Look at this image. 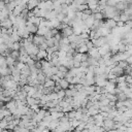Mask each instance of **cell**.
<instances>
[{
    "label": "cell",
    "mask_w": 132,
    "mask_h": 132,
    "mask_svg": "<svg viewBox=\"0 0 132 132\" xmlns=\"http://www.w3.org/2000/svg\"><path fill=\"white\" fill-rule=\"evenodd\" d=\"M113 125H114V121H113V119H110V118H104L102 126L104 127L105 130H112Z\"/></svg>",
    "instance_id": "obj_1"
},
{
    "label": "cell",
    "mask_w": 132,
    "mask_h": 132,
    "mask_svg": "<svg viewBox=\"0 0 132 132\" xmlns=\"http://www.w3.org/2000/svg\"><path fill=\"white\" fill-rule=\"evenodd\" d=\"M45 41V38L42 36V35H38V34H34L33 35V43L35 44V45H39V44H41L42 42H44Z\"/></svg>",
    "instance_id": "obj_2"
},
{
    "label": "cell",
    "mask_w": 132,
    "mask_h": 132,
    "mask_svg": "<svg viewBox=\"0 0 132 132\" xmlns=\"http://www.w3.org/2000/svg\"><path fill=\"white\" fill-rule=\"evenodd\" d=\"M88 54H89V56H91V57H93V58H95L97 60L99 58H101V56H100V54L98 52V47H96V46H93L92 48H90L88 51Z\"/></svg>",
    "instance_id": "obj_3"
},
{
    "label": "cell",
    "mask_w": 132,
    "mask_h": 132,
    "mask_svg": "<svg viewBox=\"0 0 132 132\" xmlns=\"http://www.w3.org/2000/svg\"><path fill=\"white\" fill-rule=\"evenodd\" d=\"M94 16H93V14H90L85 21H84V23H85V25H86V27L87 28H89V29H91L92 28V26H93V23H94Z\"/></svg>",
    "instance_id": "obj_4"
},
{
    "label": "cell",
    "mask_w": 132,
    "mask_h": 132,
    "mask_svg": "<svg viewBox=\"0 0 132 132\" xmlns=\"http://www.w3.org/2000/svg\"><path fill=\"white\" fill-rule=\"evenodd\" d=\"M24 8H26V7H23L22 5H16V6L13 8L12 13H13L14 15H20V14H21V12L23 11V9H24Z\"/></svg>",
    "instance_id": "obj_5"
},
{
    "label": "cell",
    "mask_w": 132,
    "mask_h": 132,
    "mask_svg": "<svg viewBox=\"0 0 132 132\" xmlns=\"http://www.w3.org/2000/svg\"><path fill=\"white\" fill-rule=\"evenodd\" d=\"M36 56H37V58H38L39 60H42V59H45V57L47 56V53H46L45 50H39Z\"/></svg>",
    "instance_id": "obj_6"
},
{
    "label": "cell",
    "mask_w": 132,
    "mask_h": 132,
    "mask_svg": "<svg viewBox=\"0 0 132 132\" xmlns=\"http://www.w3.org/2000/svg\"><path fill=\"white\" fill-rule=\"evenodd\" d=\"M75 51H76V52H78V53H80V54H82V53H88L89 48L87 47L86 43H84V44H80V45H79Z\"/></svg>",
    "instance_id": "obj_7"
},
{
    "label": "cell",
    "mask_w": 132,
    "mask_h": 132,
    "mask_svg": "<svg viewBox=\"0 0 132 132\" xmlns=\"http://www.w3.org/2000/svg\"><path fill=\"white\" fill-rule=\"evenodd\" d=\"M60 86H61V89L66 90V89L69 87V82L67 81L66 78H61V80H60Z\"/></svg>",
    "instance_id": "obj_8"
},
{
    "label": "cell",
    "mask_w": 132,
    "mask_h": 132,
    "mask_svg": "<svg viewBox=\"0 0 132 132\" xmlns=\"http://www.w3.org/2000/svg\"><path fill=\"white\" fill-rule=\"evenodd\" d=\"M10 38L13 40V41H20L22 38H21V36L18 34V31H13L11 34H10Z\"/></svg>",
    "instance_id": "obj_9"
},
{
    "label": "cell",
    "mask_w": 132,
    "mask_h": 132,
    "mask_svg": "<svg viewBox=\"0 0 132 132\" xmlns=\"http://www.w3.org/2000/svg\"><path fill=\"white\" fill-rule=\"evenodd\" d=\"M128 20H130V15H129V14H126V13H124V12L120 13V21L126 23Z\"/></svg>",
    "instance_id": "obj_10"
},
{
    "label": "cell",
    "mask_w": 132,
    "mask_h": 132,
    "mask_svg": "<svg viewBox=\"0 0 132 132\" xmlns=\"http://www.w3.org/2000/svg\"><path fill=\"white\" fill-rule=\"evenodd\" d=\"M76 8H77L78 11H84V10H86L87 8H89V6H88L87 3H82V4H78Z\"/></svg>",
    "instance_id": "obj_11"
},
{
    "label": "cell",
    "mask_w": 132,
    "mask_h": 132,
    "mask_svg": "<svg viewBox=\"0 0 132 132\" xmlns=\"http://www.w3.org/2000/svg\"><path fill=\"white\" fill-rule=\"evenodd\" d=\"M57 95H58V98H59V99H63V98H65V96H66L65 90H63V89H60V90L57 92Z\"/></svg>",
    "instance_id": "obj_12"
},
{
    "label": "cell",
    "mask_w": 132,
    "mask_h": 132,
    "mask_svg": "<svg viewBox=\"0 0 132 132\" xmlns=\"http://www.w3.org/2000/svg\"><path fill=\"white\" fill-rule=\"evenodd\" d=\"M117 98H118V100L124 101L125 99H127V96H126V94H125L124 92H119V93L117 94Z\"/></svg>",
    "instance_id": "obj_13"
},
{
    "label": "cell",
    "mask_w": 132,
    "mask_h": 132,
    "mask_svg": "<svg viewBox=\"0 0 132 132\" xmlns=\"http://www.w3.org/2000/svg\"><path fill=\"white\" fill-rule=\"evenodd\" d=\"M128 65H129V64H128V62H127L126 60H122V61H119V62H118V66H120V67L123 68V69H125Z\"/></svg>",
    "instance_id": "obj_14"
},
{
    "label": "cell",
    "mask_w": 132,
    "mask_h": 132,
    "mask_svg": "<svg viewBox=\"0 0 132 132\" xmlns=\"http://www.w3.org/2000/svg\"><path fill=\"white\" fill-rule=\"evenodd\" d=\"M92 14H93L95 20H103V15H102L101 11L100 12H95V13H92Z\"/></svg>",
    "instance_id": "obj_15"
},
{
    "label": "cell",
    "mask_w": 132,
    "mask_h": 132,
    "mask_svg": "<svg viewBox=\"0 0 132 132\" xmlns=\"http://www.w3.org/2000/svg\"><path fill=\"white\" fill-rule=\"evenodd\" d=\"M20 47H21V43H20V41H14L13 44H12V46H11V48H12V50H15V51H19Z\"/></svg>",
    "instance_id": "obj_16"
},
{
    "label": "cell",
    "mask_w": 132,
    "mask_h": 132,
    "mask_svg": "<svg viewBox=\"0 0 132 132\" xmlns=\"http://www.w3.org/2000/svg\"><path fill=\"white\" fill-rule=\"evenodd\" d=\"M65 16H66V14H64L63 12H59V13H57V16H56V18H57L60 22H62V21L64 20V18H65Z\"/></svg>",
    "instance_id": "obj_17"
},
{
    "label": "cell",
    "mask_w": 132,
    "mask_h": 132,
    "mask_svg": "<svg viewBox=\"0 0 132 132\" xmlns=\"http://www.w3.org/2000/svg\"><path fill=\"white\" fill-rule=\"evenodd\" d=\"M58 70L62 71V72H67L68 71V68L65 66V65H59L58 66Z\"/></svg>",
    "instance_id": "obj_18"
},
{
    "label": "cell",
    "mask_w": 132,
    "mask_h": 132,
    "mask_svg": "<svg viewBox=\"0 0 132 132\" xmlns=\"http://www.w3.org/2000/svg\"><path fill=\"white\" fill-rule=\"evenodd\" d=\"M35 62H36V61H34V60H33V59L30 57V58L28 59V61H27V63H26V64H27L28 66H33V65L35 64Z\"/></svg>",
    "instance_id": "obj_19"
},
{
    "label": "cell",
    "mask_w": 132,
    "mask_h": 132,
    "mask_svg": "<svg viewBox=\"0 0 132 132\" xmlns=\"http://www.w3.org/2000/svg\"><path fill=\"white\" fill-rule=\"evenodd\" d=\"M60 78H64L65 77V75H66V72H62V71H60V70H58V72L56 73Z\"/></svg>",
    "instance_id": "obj_20"
},
{
    "label": "cell",
    "mask_w": 132,
    "mask_h": 132,
    "mask_svg": "<svg viewBox=\"0 0 132 132\" xmlns=\"http://www.w3.org/2000/svg\"><path fill=\"white\" fill-rule=\"evenodd\" d=\"M6 7V3L4 2V0H0V11L3 10Z\"/></svg>",
    "instance_id": "obj_21"
},
{
    "label": "cell",
    "mask_w": 132,
    "mask_h": 132,
    "mask_svg": "<svg viewBox=\"0 0 132 132\" xmlns=\"http://www.w3.org/2000/svg\"><path fill=\"white\" fill-rule=\"evenodd\" d=\"M54 38H55L56 40H59V41H60V40H61V38H62V35H61V32L59 31V32H58V33H57V34H56V35L54 36Z\"/></svg>",
    "instance_id": "obj_22"
},
{
    "label": "cell",
    "mask_w": 132,
    "mask_h": 132,
    "mask_svg": "<svg viewBox=\"0 0 132 132\" xmlns=\"http://www.w3.org/2000/svg\"><path fill=\"white\" fill-rule=\"evenodd\" d=\"M79 66H80V62L73 60V67H76V68H77V67H79Z\"/></svg>",
    "instance_id": "obj_23"
},
{
    "label": "cell",
    "mask_w": 132,
    "mask_h": 132,
    "mask_svg": "<svg viewBox=\"0 0 132 132\" xmlns=\"http://www.w3.org/2000/svg\"><path fill=\"white\" fill-rule=\"evenodd\" d=\"M117 26H118V27H124V26H125V23L122 22V21H118V22H117Z\"/></svg>",
    "instance_id": "obj_24"
},
{
    "label": "cell",
    "mask_w": 132,
    "mask_h": 132,
    "mask_svg": "<svg viewBox=\"0 0 132 132\" xmlns=\"http://www.w3.org/2000/svg\"><path fill=\"white\" fill-rule=\"evenodd\" d=\"M46 53H47V55H52L53 54V52H54V50H53V47H47L46 50Z\"/></svg>",
    "instance_id": "obj_25"
},
{
    "label": "cell",
    "mask_w": 132,
    "mask_h": 132,
    "mask_svg": "<svg viewBox=\"0 0 132 132\" xmlns=\"http://www.w3.org/2000/svg\"><path fill=\"white\" fill-rule=\"evenodd\" d=\"M76 4H82V3H86V0H73Z\"/></svg>",
    "instance_id": "obj_26"
},
{
    "label": "cell",
    "mask_w": 132,
    "mask_h": 132,
    "mask_svg": "<svg viewBox=\"0 0 132 132\" xmlns=\"http://www.w3.org/2000/svg\"><path fill=\"white\" fill-rule=\"evenodd\" d=\"M3 90H4V89H3V87H2L1 85H0V94H2V92H3Z\"/></svg>",
    "instance_id": "obj_27"
},
{
    "label": "cell",
    "mask_w": 132,
    "mask_h": 132,
    "mask_svg": "<svg viewBox=\"0 0 132 132\" xmlns=\"http://www.w3.org/2000/svg\"><path fill=\"white\" fill-rule=\"evenodd\" d=\"M0 76H2V74H1V68H0Z\"/></svg>",
    "instance_id": "obj_28"
},
{
    "label": "cell",
    "mask_w": 132,
    "mask_h": 132,
    "mask_svg": "<svg viewBox=\"0 0 132 132\" xmlns=\"http://www.w3.org/2000/svg\"><path fill=\"white\" fill-rule=\"evenodd\" d=\"M130 20H132V14H130Z\"/></svg>",
    "instance_id": "obj_29"
},
{
    "label": "cell",
    "mask_w": 132,
    "mask_h": 132,
    "mask_svg": "<svg viewBox=\"0 0 132 132\" xmlns=\"http://www.w3.org/2000/svg\"><path fill=\"white\" fill-rule=\"evenodd\" d=\"M1 57H2V54H1V52H0V58H1Z\"/></svg>",
    "instance_id": "obj_30"
},
{
    "label": "cell",
    "mask_w": 132,
    "mask_h": 132,
    "mask_svg": "<svg viewBox=\"0 0 132 132\" xmlns=\"http://www.w3.org/2000/svg\"><path fill=\"white\" fill-rule=\"evenodd\" d=\"M41 1H47V0H41Z\"/></svg>",
    "instance_id": "obj_31"
}]
</instances>
